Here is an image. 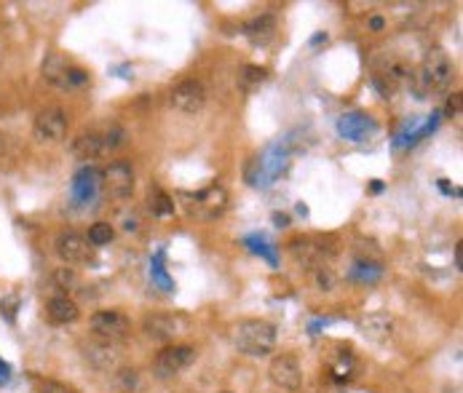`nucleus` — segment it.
Wrapping results in <instances>:
<instances>
[{"label":"nucleus","instance_id":"nucleus-27","mask_svg":"<svg viewBox=\"0 0 463 393\" xmlns=\"http://www.w3.org/2000/svg\"><path fill=\"white\" fill-rule=\"evenodd\" d=\"M244 243L252 249L255 254H260V257H265L270 265H276V252H273V246H268L265 243V238H260V236H246Z\"/></svg>","mask_w":463,"mask_h":393},{"label":"nucleus","instance_id":"nucleus-22","mask_svg":"<svg viewBox=\"0 0 463 393\" xmlns=\"http://www.w3.org/2000/svg\"><path fill=\"white\" fill-rule=\"evenodd\" d=\"M52 281H54V286L59 289L62 294H70V292H76L78 286H80V281H78V273L73 270V267H56L54 270V276H52Z\"/></svg>","mask_w":463,"mask_h":393},{"label":"nucleus","instance_id":"nucleus-1","mask_svg":"<svg viewBox=\"0 0 463 393\" xmlns=\"http://www.w3.org/2000/svg\"><path fill=\"white\" fill-rule=\"evenodd\" d=\"M233 343L241 353L263 358L276 348V327L263 318H244L233 327Z\"/></svg>","mask_w":463,"mask_h":393},{"label":"nucleus","instance_id":"nucleus-16","mask_svg":"<svg viewBox=\"0 0 463 393\" xmlns=\"http://www.w3.org/2000/svg\"><path fill=\"white\" fill-rule=\"evenodd\" d=\"M225 206H228V193L222 185H209L204 191L196 195V209H198V214L201 217H220L225 212Z\"/></svg>","mask_w":463,"mask_h":393},{"label":"nucleus","instance_id":"nucleus-11","mask_svg":"<svg viewBox=\"0 0 463 393\" xmlns=\"http://www.w3.org/2000/svg\"><path fill=\"white\" fill-rule=\"evenodd\" d=\"M172 107H177L180 113H201L206 104V89L201 80H182V83H177L174 89H172Z\"/></svg>","mask_w":463,"mask_h":393},{"label":"nucleus","instance_id":"nucleus-8","mask_svg":"<svg viewBox=\"0 0 463 393\" xmlns=\"http://www.w3.org/2000/svg\"><path fill=\"white\" fill-rule=\"evenodd\" d=\"M67 113L62 107H46L32 121V134L38 142H62L67 137Z\"/></svg>","mask_w":463,"mask_h":393},{"label":"nucleus","instance_id":"nucleus-24","mask_svg":"<svg viewBox=\"0 0 463 393\" xmlns=\"http://www.w3.org/2000/svg\"><path fill=\"white\" fill-rule=\"evenodd\" d=\"M265 78H268L265 67H258V64H244V67L239 70V86H241V89H255V86H260Z\"/></svg>","mask_w":463,"mask_h":393},{"label":"nucleus","instance_id":"nucleus-19","mask_svg":"<svg viewBox=\"0 0 463 393\" xmlns=\"http://www.w3.org/2000/svg\"><path fill=\"white\" fill-rule=\"evenodd\" d=\"M244 35L252 40V43L265 46V43L273 40V35H276V19H273L270 13H260V16L249 19L244 25Z\"/></svg>","mask_w":463,"mask_h":393},{"label":"nucleus","instance_id":"nucleus-23","mask_svg":"<svg viewBox=\"0 0 463 393\" xmlns=\"http://www.w3.org/2000/svg\"><path fill=\"white\" fill-rule=\"evenodd\" d=\"M150 279H153L155 286H161L164 292H174V281L169 279L167 267H164V252H158L150 262Z\"/></svg>","mask_w":463,"mask_h":393},{"label":"nucleus","instance_id":"nucleus-3","mask_svg":"<svg viewBox=\"0 0 463 393\" xmlns=\"http://www.w3.org/2000/svg\"><path fill=\"white\" fill-rule=\"evenodd\" d=\"M418 80L426 91H442L452 80V62L442 49H428L418 67Z\"/></svg>","mask_w":463,"mask_h":393},{"label":"nucleus","instance_id":"nucleus-9","mask_svg":"<svg viewBox=\"0 0 463 393\" xmlns=\"http://www.w3.org/2000/svg\"><path fill=\"white\" fill-rule=\"evenodd\" d=\"M268 377L276 388L282 391H297L303 385V369H300V361H297L292 353H279L273 356L268 367Z\"/></svg>","mask_w":463,"mask_h":393},{"label":"nucleus","instance_id":"nucleus-7","mask_svg":"<svg viewBox=\"0 0 463 393\" xmlns=\"http://www.w3.org/2000/svg\"><path fill=\"white\" fill-rule=\"evenodd\" d=\"M134 179H137L134 166H131V161H124V158L113 161V164L102 171L104 191L110 193V198H118V201L129 198L131 193H134Z\"/></svg>","mask_w":463,"mask_h":393},{"label":"nucleus","instance_id":"nucleus-20","mask_svg":"<svg viewBox=\"0 0 463 393\" xmlns=\"http://www.w3.org/2000/svg\"><path fill=\"white\" fill-rule=\"evenodd\" d=\"M148 212L153 217H172L174 214V201L167 191L161 188H150L148 193Z\"/></svg>","mask_w":463,"mask_h":393},{"label":"nucleus","instance_id":"nucleus-33","mask_svg":"<svg viewBox=\"0 0 463 393\" xmlns=\"http://www.w3.org/2000/svg\"><path fill=\"white\" fill-rule=\"evenodd\" d=\"M455 265H458V267L463 265V249H461V243L455 246Z\"/></svg>","mask_w":463,"mask_h":393},{"label":"nucleus","instance_id":"nucleus-25","mask_svg":"<svg viewBox=\"0 0 463 393\" xmlns=\"http://www.w3.org/2000/svg\"><path fill=\"white\" fill-rule=\"evenodd\" d=\"M113 236H116V230H113V222H94L89 228V236H86V241L91 246H107V243L113 241Z\"/></svg>","mask_w":463,"mask_h":393},{"label":"nucleus","instance_id":"nucleus-30","mask_svg":"<svg viewBox=\"0 0 463 393\" xmlns=\"http://www.w3.org/2000/svg\"><path fill=\"white\" fill-rule=\"evenodd\" d=\"M316 279H319V286H322L324 292H330L335 286V276L330 267H319V273H316Z\"/></svg>","mask_w":463,"mask_h":393},{"label":"nucleus","instance_id":"nucleus-4","mask_svg":"<svg viewBox=\"0 0 463 393\" xmlns=\"http://www.w3.org/2000/svg\"><path fill=\"white\" fill-rule=\"evenodd\" d=\"M188 327L191 324L182 313H150L142 318V332L155 343H174L188 332Z\"/></svg>","mask_w":463,"mask_h":393},{"label":"nucleus","instance_id":"nucleus-2","mask_svg":"<svg viewBox=\"0 0 463 393\" xmlns=\"http://www.w3.org/2000/svg\"><path fill=\"white\" fill-rule=\"evenodd\" d=\"M40 70H43V78H46L52 86H56V89L73 91L89 83V73H86L83 67H78L76 62H70L65 54H59V51L46 54Z\"/></svg>","mask_w":463,"mask_h":393},{"label":"nucleus","instance_id":"nucleus-14","mask_svg":"<svg viewBox=\"0 0 463 393\" xmlns=\"http://www.w3.org/2000/svg\"><path fill=\"white\" fill-rule=\"evenodd\" d=\"M102 188V171L94 166H83L73 177V201L76 203H91L97 198V193Z\"/></svg>","mask_w":463,"mask_h":393},{"label":"nucleus","instance_id":"nucleus-18","mask_svg":"<svg viewBox=\"0 0 463 393\" xmlns=\"http://www.w3.org/2000/svg\"><path fill=\"white\" fill-rule=\"evenodd\" d=\"M70 150L80 161H91V158L104 155L102 131H80L76 140H73V145H70Z\"/></svg>","mask_w":463,"mask_h":393},{"label":"nucleus","instance_id":"nucleus-21","mask_svg":"<svg viewBox=\"0 0 463 393\" xmlns=\"http://www.w3.org/2000/svg\"><path fill=\"white\" fill-rule=\"evenodd\" d=\"M380 276H383V265L373 262V260H356L351 265V279L361 281V284H375Z\"/></svg>","mask_w":463,"mask_h":393},{"label":"nucleus","instance_id":"nucleus-13","mask_svg":"<svg viewBox=\"0 0 463 393\" xmlns=\"http://www.w3.org/2000/svg\"><path fill=\"white\" fill-rule=\"evenodd\" d=\"M375 121L364 113H346L337 121V134L348 142H364L370 134H375Z\"/></svg>","mask_w":463,"mask_h":393},{"label":"nucleus","instance_id":"nucleus-5","mask_svg":"<svg viewBox=\"0 0 463 393\" xmlns=\"http://www.w3.org/2000/svg\"><path fill=\"white\" fill-rule=\"evenodd\" d=\"M196 361V348L191 345H167L161 353L155 356L153 361V372L158 380H169V377H174V375H180L182 369H188L191 364Z\"/></svg>","mask_w":463,"mask_h":393},{"label":"nucleus","instance_id":"nucleus-15","mask_svg":"<svg viewBox=\"0 0 463 393\" xmlns=\"http://www.w3.org/2000/svg\"><path fill=\"white\" fill-rule=\"evenodd\" d=\"M359 332L373 343H388L394 337V318L383 310L367 313L364 318H359Z\"/></svg>","mask_w":463,"mask_h":393},{"label":"nucleus","instance_id":"nucleus-12","mask_svg":"<svg viewBox=\"0 0 463 393\" xmlns=\"http://www.w3.org/2000/svg\"><path fill=\"white\" fill-rule=\"evenodd\" d=\"M83 358L89 361L94 369H102V372H116L121 367V348L110 340H89L83 343Z\"/></svg>","mask_w":463,"mask_h":393},{"label":"nucleus","instance_id":"nucleus-31","mask_svg":"<svg viewBox=\"0 0 463 393\" xmlns=\"http://www.w3.org/2000/svg\"><path fill=\"white\" fill-rule=\"evenodd\" d=\"M370 27H373L375 32H380V30H383V27H386V22H383V19H380V16H373V19H370Z\"/></svg>","mask_w":463,"mask_h":393},{"label":"nucleus","instance_id":"nucleus-10","mask_svg":"<svg viewBox=\"0 0 463 393\" xmlns=\"http://www.w3.org/2000/svg\"><path fill=\"white\" fill-rule=\"evenodd\" d=\"M54 246H56V254L65 265H83V262H89L91 252H94V246L86 241V236H80L76 230H62L56 236Z\"/></svg>","mask_w":463,"mask_h":393},{"label":"nucleus","instance_id":"nucleus-32","mask_svg":"<svg viewBox=\"0 0 463 393\" xmlns=\"http://www.w3.org/2000/svg\"><path fill=\"white\" fill-rule=\"evenodd\" d=\"M273 222H276L279 228H287V225H289V217L287 214H273Z\"/></svg>","mask_w":463,"mask_h":393},{"label":"nucleus","instance_id":"nucleus-17","mask_svg":"<svg viewBox=\"0 0 463 393\" xmlns=\"http://www.w3.org/2000/svg\"><path fill=\"white\" fill-rule=\"evenodd\" d=\"M80 316V308L73 297H67V294H54L49 297V303H46V318L52 321V324H73L78 321Z\"/></svg>","mask_w":463,"mask_h":393},{"label":"nucleus","instance_id":"nucleus-28","mask_svg":"<svg viewBox=\"0 0 463 393\" xmlns=\"http://www.w3.org/2000/svg\"><path fill=\"white\" fill-rule=\"evenodd\" d=\"M16 308H19V297L16 294H8L0 300V313L6 316V321H13L16 318Z\"/></svg>","mask_w":463,"mask_h":393},{"label":"nucleus","instance_id":"nucleus-34","mask_svg":"<svg viewBox=\"0 0 463 393\" xmlns=\"http://www.w3.org/2000/svg\"><path fill=\"white\" fill-rule=\"evenodd\" d=\"M447 113H458V94H455V99H450V104H447Z\"/></svg>","mask_w":463,"mask_h":393},{"label":"nucleus","instance_id":"nucleus-29","mask_svg":"<svg viewBox=\"0 0 463 393\" xmlns=\"http://www.w3.org/2000/svg\"><path fill=\"white\" fill-rule=\"evenodd\" d=\"M40 393H76L73 388H67V385H62V382L56 380H40Z\"/></svg>","mask_w":463,"mask_h":393},{"label":"nucleus","instance_id":"nucleus-6","mask_svg":"<svg viewBox=\"0 0 463 393\" xmlns=\"http://www.w3.org/2000/svg\"><path fill=\"white\" fill-rule=\"evenodd\" d=\"M94 337L100 340H110V343H118V340H126L131 332V321L126 313L121 310H97L89 321Z\"/></svg>","mask_w":463,"mask_h":393},{"label":"nucleus","instance_id":"nucleus-26","mask_svg":"<svg viewBox=\"0 0 463 393\" xmlns=\"http://www.w3.org/2000/svg\"><path fill=\"white\" fill-rule=\"evenodd\" d=\"M102 142H104V155L107 152L118 150V147H124L126 145V131L121 126H110L102 131Z\"/></svg>","mask_w":463,"mask_h":393}]
</instances>
